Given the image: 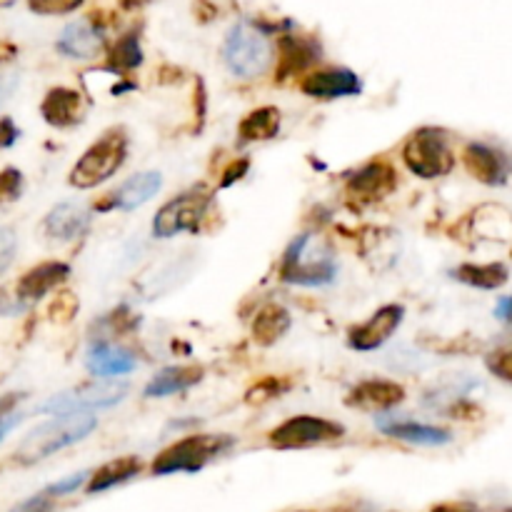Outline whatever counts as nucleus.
<instances>
[{"label": "nucleus", "mask_w": 512, "mask_h": 512, "mask_svg": "<svg viewBox=\"0 0 512 512\" xmlns=\"http://www.w3.org/2000/svg\"><path fill=\"white\" fill-rule=\"evenodd\" d=\"M345 428L333 420L315 418V415H298V418L285 420L283 425L270 433V445L280 450L310 448V445H323L330 440L343 438Z\"/></svg>", "instance_id": "1a4fd4ad"}, {"label": "nucleus", "mask_w": 512, "mask_h": 512, "mask_svg": "<svg viewBox=\"0 0 512 512\" xmlns=\"http://www.w3.org/2000/svg\"><path fill=\"white\" fill-rule=\"evenodd\" d=\"M235 445V438L230 435H190L180 443L170 445L168 450L155 458L153 473L155 475H173V473H198L210 460L223 455Z\"/></svg>", "instance_id": "39448f33"}, {"label": "nucleus", "mask_w": 512, "mask_h": 512, "mask_svg": "<svg viewBox=\"0 0 512 512\" xmlns=\"http://www.w3.org/2000/svg\"><path fill=\"white\" fill-rule=\"evenodd\" d=\"M223 60L230 73L243 80H253L268 73L270 63H273V45L268 40V30L260 28L258 23H248V20L235 23L225 38Z\"/></svg>", "instance_id": "f03ea898"}, {"label": "nucleus", "mask_w": 512, "mask_h": 512, "mask_svg": "<svg viewBox=\"0 0 512 512\" xmlns=\"http://www.w3.org/2000/svg\"><path fill=\"white\" fill-rule=\"evenodd\" d=\"M335 273H338V265H335L333 253L313 235H298L290 243L283 258V268H280L285 283L308 285V288L330 285L335 280Z\"/></svg>", "instance_id": "7ed1b4c3"}, {"label": "nucleus", "mask_w": 512, "mask_h": 512, "mask_svg": "<svg viewBox=\"0 0 512 512\" xmlns=\"http://www.w3.org/2000/svg\"><path fill=\"white\" fill-rule=\"evenodd\" d=\"M403 318H405L403 305L398 303L383 305V308L375 310L363 325L350 330V340H348L350 348L363 350V353H368V350H378L380 345H385L390 338H393V333L400 328Z\"/></svg>", "instance_id": "9d476101"}, {"label": "nucleus", "mask_w": 512, "mask_h": 512, "mask_svg": "<svg viewBox=\"0 0 512 512\" xmlns=\"http://www.w3.org/2000/svg\"><path fill=\"white\" fill-rule=\"evenodd\" d=\"M143 63V48H140L138 33H125L110 48V68L113 70H135Z\"/></svg>", "instance_id": "cd10ccee"}, {"label": "nucleus", "mask_w": 512, "mask_h": 512, "mask_svg": "<svg viewBox=\"0 0 512 512\" xmlns=\"http://www.w3.org/2000/svg\"><path fill=\"white\" fill-rule=\"evenodd\" d=\"M43 228L48 238L68 243V240H75L88 233L90 213L80 203H60L50 210Z\"/></svg>", "instance_id": "4be33fe9"}, {"label": "nucleus", "mask_w": 512, "mask_h": 512, "mask_svg": "<svg viewBox=\"0 0 512 512\" xmlns=\"http://www.w3.org/2000/svg\"><path fill=\"white\" fill-rule=\"evenodd\" d=\"M510 512H512V510H510Z\"/></svg>", "instance_id": "a18cd8bd"}, {"label": "nucleus", "mask_w": 512, "mask_h": 512, "mask_svg": "<svg viewBox=\"0 0 512 512\" xmlns=\"http://www.w3.org/2000/svg\"><path fill=\"white\" fill-rule=\"evenodd\" d=\"M163 185V175L148 170V173H138L133 178L125 180L118 190H113L110 195H105L95 208L98 210H135L140 205L148 203L150 198H155Z\"/></svg>", "instance_id": "9b49d317"}, {"label": "nucleus", "mask_w": 512, "mask_h": 512, "mask_svg": "<svg viewBox=\"0 0 512 512\" xmlns=\"http://www.w3.org/2000/svg\"><path fill=\"white\" fill-rule=\"evenodd\" d=\"M15 248H18V240L10 228H0V275L10 268L15 258Z\"/></svg>", "instance_id": "72a5a7b5"}, {"label": "nucleus", "mask_w": 512, "mask_h": 512, "mask_svg": "<svg viewBox=\"0 0 512 512\" xmlns=\"http://www.w3.org/2000/svg\"><path fill=\"white\" fill-rule=\"evenodd\" d=\"M20 403V395H8V398L0 400V440L15 428V425L23 420V415L15 413V405Z\"/></svg>", "instance_id": "2f4dec72"}, {"label": "nucleus", "mask_w": 512, "mask_h": 512, "mask_svg": "<svg viewBox=\"0 0 512 512\" xmlns=\"http://www.w3.org/2000/svg\"><path fill=\"white\" fill-rule=\"evenodd\" d=\"M68 278L70 268L65 263H60V260H48V263L35 265L33 270H28V273L18 280V288H15L18 290V303H35V300L48 295L50 290L58 288V285L65 283Z\"/></svg>", "instance_id": "a211bd4d"}, {"label": "nucleus", "mask_w": 512, "mask_h": 512, "mask_svg": "<svg viewBox=\"0 0 512 512\" xmlns=\"http://www.w3.org/2000/svg\"><path fill=\"white\" fill-rule=\"evenodd\" d=\"M288 388H290L288 380L263 378L258 385H253V388L248 390V403H258V405L268 403V400L280 398V395H283Z\"/></svg>", "instance_id": "c85d7f7f"}, {"label": "nucleus", "mask_w": 512, "mask_h": 512, "mask_svg": "<svg viewBox=\"0 0 512 512\" xmlns=\"http://www.w3.org/2000/svg\"><path fill=\"white\" fill-rule=\"evenodd\" d=\"M85 480H88V473H78V475H70V478H65V480H60V483H55V485H50L48 490H45V493L50 495V498H60V495H68V493H75V490L80 488V485L85 483Z\"/></svg>", "instance_id": "c9c22d12"}, {"label": "nucleus", "mask_w": 512, "mask_h": 512, "mask_svg": "<svg viewBox=\"0 0 512 512\" xmlns=\"http://www.w3.org/2000/svg\"><path fill=\"white\" fill-rule=\"evenodd\" d=\"M380 433H385L388 438L403 440V443L413 445H448L453 440V433L445 428H435V425H423L413 423V420L393 418V415H380L375 418Z\"/></svg>", "instance_id": "f3484780"}, {"label": "nucleus", "mask_w": 512, "mask_h": 512, "mask_svg": "<svg viewBox=\"0 0 512 512\" xmlns=\"http://www.w3.org/2000/svg\"><path fill=\"white\" fill-rule=\"evenodd\" d=\"M403 160L418 178L433 180L448 175L453 170V153H450L448 138L438 128H423L405 143Z\"/></svg>", "instance_id": "423d86ee"}, {"label": "nucleus", "mask_w": 512, "mask_h": 512, "mask_svg": "<svg viewBox=\"0 0 512 512\" xmlns=\"http://www.w3.org/2000/svg\"><path fill=\"white\" fill-rule=\"evenodd\" d=\"M23 193V175L15 168H5L0 173V200H18Z\"/></svg>", "instance_id": "473e14b6"}, {"label": "nucleus", "mask_w": 512, "mask_h": 512, "mask_svg": "<svg viewBox=\"0 0 512 512\" xmlns=\"http://www.w3.org/2000/svg\"><path fill=\"white\" fill-rule=\"evenodd\" d=\"M148 3H153V0H120V5H123L125 10H138V8H145Z\"/></svg>", "instance_id": "79ce46f5"}, {"label": "nucleus", "mask_w": 512, "mask_h": 512, "mask_svg": "<svg viewBox=\"0 0 512 512\" xmlns=\"http://www.w3.org/2000/svg\"><path fill=\"white\" fill-rule=\"evenodd\" d=\"M15 83H18V78H15V75L10 73V70L0 68V105H3L5 100H8V95L13 93Z\"/></svg>", "instance_id": "ea45409f"}, {"label": "nucleus", "mask_w": 512, "mask_h": 512, "mask_svg": "<svg viewBox=\"0 0 512 512\" xmlns=\"http://www.w3.org/2000/svg\"><path fill=\"white\" fill-rule=\"evenodd\" d=\"M248 168H250V163L245 158L235 160V163L230 165V168L223 173V180H220V188H228V185L238 183V180L243 178L245 173H248Z\"/></svg>", "instance_id": "4c0bfd02"}, {"label": "nucleus", "mask_w": 512, "mask_h": 512, "mask_svg": "<svg viewBox=\"0 0 512 512\" xmlns=\"http://www.w3.org/2000/svg\"><path fill=\"white\" fill-rule=\"evenodd\" d=\"M405 400L403 385L393 383V380H365V383L355 385L350 390L345 403L350 408L370 410V413H380V410H390Z\"/></svg>", "instance_id": "6ab92c4d"}, {"label": "nucleus", "mask_w": 512, "mask_h": 512, "mask_svg": "<svg viewBox=\"0 0 512 512\" xmlns=\"http://www.w3.org/2000/svg\"><path fill=\"white\" fill-rule=\"evenodd\" d=\"M465 168L475 180L485 185H503L512 170V160L493 145L470 143L465 148Z\"/></svg>", "instance_id": "2eb2a0df"}, {"label": "nucleus", "mask_w": 512, "mask_h": 512, "mask_svg": "<svg viewBox=\"0 0 512 512\" xmlns=\"http://www.w3.org/2000/svg\"><path fill=\"white\" fill-rule=\"evenodd\" d=\"M323 58L320 43L305 35H283L278 40V80H288L290 75H300Z\"/></svg>", "instance_id": "dca6fc26"}, {"label": "nucleus", "mask_w": 512, "mask_h": 512, "mask_svg": "<svg viewBox=\"0 0 512 512\" xmlns=\"http://www.w3.org/2000/svg\"><path fill=\"white\" fill-rule=\"evenodd\" d=\"M20 130L10 118H0V148H10L18 140Z\"/></svg>", "instance_id": "58836bf2"}, {"label": "nucleus", "mask_w": 512, "mask_h": 512, "mask_svg": "<svg viewBox=\"0 0 512 512\" xmlns=\"http://www.w3.org/2000/svg\"><path fill=\"white\" fill-rule=\"evenodd\" d=\"M40 113H43L45 123L55 125V128H70L85 118V100L73 88H53L45 95Z\"/></svg>", "instance_id": "aec40b11"}, {"label": "nucleus", "mask_w": 512, "mask_h": 512, "mask_svg": "<svg viewBox=\"0 0 512 512\" xmlns=\"http://www.w3.org/2000/svg\"><path fill=\"white\" fill-rule=\"evenodd\" d=\"M13 3V0H0V5H10Z\"/></svg>", "instance_id": "c03bdc74"}, {"label": "nucleus", "mask_w": 512, "mask_h": 512, "mask_svg": "<svg viewBox=\"0 0 512 512\" xmlns=\"http://www.w3.org/2000/svg\"><path fill=\"white\" fill-rule=\"evenodd\" d=\"M83 0H30V10L40 15H65L80 8Z\"/></svg>", "instance_id": "7c9ffc66"}, {"label": "nucleus", "mask_w": 512, "mask_h": 512, "mask_svg": "<svg viewBox=\"0 0 512 512\" xmlns=\"http://www.w3.org/2000/svg\"><path fill=\"white\" fill-rule=\"evenodd\" d=\"M78 313V298L73 293H60L55 295L53 305H50V318L55 323H70Z\"/></svg>", "instance_id": "c756f323"}, {"label": "nucleus", "mask_w": 512, "mask_h": 512, "mask_svg": "<svg viewBox=\"0 0 512 512\" xmlns=\"http://www.w3.org/2000/svg\"><path fill=\"white\" fill-rule=\"evenodd\" d=\"M128 393V385L123 383H110V380H90V383L78 385L73 390H65V393L53 395L48 403L43 405V413H90L95 408H110V405L120 403Z\"/></svg>", "instance_id": "0eeeda50"}, {"label": "nucleus", "mask_w": 512, "mask_h": 512, "mask_svg": "<svg viewBox=\"0 0 512 512\" xmlns=\"http://www.w3.org/2000/svg\"><path fill=\"white\" fill-rule=\"evenodd\" d=\"M433 512H470V510H463V508H453V505H443V508L433 510Z\"/></svg>", "instance_id": "37998d69"}, {"label": "nucleus", "mask_w": 512, "mask_h": 512, "mask_svg": "<svg viewBox=\"0 0 512 512\" xmlns=\"http://www.w3.org/2000/svg\"><path fill=\"white\" fill-rule=\"evenodd\" d=\"M53 510V498L48 493H40L28 498L25 503H20L13 512H50Z\"/></svg>", "instance_id": "e433bc0d"}, {"label": "nucleus", "mask_w": 512, "mask_h": 512, "mask_svg": "<svg viewBox=\"0 0 512 512\" xmlns=\"http://www.w3.org/2000/svg\"><path fill=\"white\" fill-rule=\"evenodd\" d=\"M85 365L93 375L98 378H120V375H128L135 370V355L128 350L118 348V345H110L105 340H98L88 348L85 355Z\"/></svg>", "instance_id": "412c9836"}, {"label": "nucleus", "mask_w": 512, "mask_h": 512, "mask_svg": "<svg viewBox=\"0 0 512 512\" xmlns=\"http://www.w3.org/2000/svg\"><path fill=\"white\" fill-rule=\"evenodd\" d=\"M488 368L505 383H512V350L510 353H498L488 358Z\"/></svg>", "instance_id": "f704fd0d"}, {"label": "nucleus", "mask_w": 512, "mask_h": 512, "mask_svg": "<svg viewBox=\"0 0 512 512\" xmlns=\"http://www.w3.org/2000/svg\"><path fill=\"white\" fill-rule=\"evenodd\" d=\"M143 470V463L135 455H123L118 460H110L103 468L95 470L93 478L88 483V493H103V490L115 488V485H123L128 480H133L135 475Z\"/></svg>", "instance_id": "b1692460"}, {"label": "nucleus", "mask_w": 512, "mask_h": 512, "mask_svg": "<svg viewBox=\"0 0 512 512\" xmlns=\"http://www.w3.org/2000/svg\"><path fill=\"white\" fill-rule=\"evenodd\" d=\"M453 278L465 285H473L480 290H495L500 285L508 283V268L503 263H488V265H460L453 270Z\"/></svg>", "instance_id": "bb28decb"}, {"label": "nucleus", "mask_w": 512, "mask_h": 512, "mask_svg": "<svg viewBox=\"0 0 512 512\" xmlns=\"http://www.w3.org/2000/svg\"><path fill=\"white\" fill-rule=\"evenodd\" d=\"M203 380V368L198 365H173L165 368L145 385V398H168V395L183 393Z\"/></svg>", "instance_id": "5701e85b"}, {"label": "nucleus", "mask_w": 512, "mask_h": 512, "mask_svg": "<svg viewBox=\"0 0 512 512\" xmlns=\"http://www.w3.org/2000/svg\"><path fill=\"white\" fill-rule=\"evenodd\" d=\"M495 318L505 320V323H512V295L510 298L500 300L498 308H495Z\"/></svg>", "instance_id": "a19ab883"}, {"label": "nucleus", "mask_w": 512, "mask_h": 512, "mask_svg": "<svg viewBox=\"0 0 512 512\" xmlns=\"http://www.w3.org/2000/svg\"><path fill=\"white\" fill-rule=\"evenodd\" d=\"M128 158V135L125 130H108L95 145H90L83 158L70 170V185L75 188H95L113 178Z\"/></svg>", "instance_id": "20e7f679"}, {"label": "nucleus", "mask_w": 512, "mask_h": 512, "mask_svg": "<svg viewBox=\"0 0 512 512\" xmlns=\"http://www.w3.org/2000/svg\"><path fill=\"white\" fill-rule=\"evenodd\" d=\"M290 323H293V320H290V313L283 308V305H275V303L265 305L253 320L255 343L260 345L278 343V340L290 330Z\"/></svg>", "instance_id": "393cba45"}, {"label": "nucleus", "mask_w": 512, "mask_h": 512, "mask_svg": "<svg viewBox=\"0 0 512 512\" xmlns=\"http://www.w3.org/2000/svg\"><path fill=\"white\" fill-rule=\"evenodd\" d=\"M300 90L310 98L318 100H333V98H348V95H358L363 90L358 75L348 68H330V70H315V73L305 75Z\"/></svg>", "instance_id": "f8f14e48"}, {"label": "nucleus", "mask_w": 512, "mask_h": 512, "mask_svg": "<svg viewBox=\"0 0 512 512\" xmlns=\"http://www.w3.org/2000/svg\"><path fill=\"white\" fill-rule=\"evenodd\" d=\"M280 130L278 108H258L245 115L238 125L240 143H255V140H273Z\"/></svg>", "instance_id": "a878e982"}, {"label": "nucleus", "mask_w": 512, "mask_h": 512, "mask_svg": "<svg viewBox=\"0 0 512 512\" xmlns=\"http://www.w3.org/2000/svg\"><path fill=\"white\" fill-rule=\"evenodd\" d=\"M210 200H213L210 193H205L200 188L178 195V198L165 203L155 213L153 235L160 240H168L173 235L185 233V230H195L200 225V220L205 218V213H208Z\"/></svg>", "instance_id": "6e6552de"}, {"label": "nucleus", "mask_w": 512, "mask_h": 512, "mask_svg": "<svg viewBox=\"0 0 512 512\" xmlns=\"http://www.w3.org/2000/svg\"><path fill=\"white\" fill-rule=\"evenodd\" d=\"M95 428H98V420H95L93 413L55 415L48 423L30 430L28 438L15 450V460L23 465L38 463V460H45L48 455L58 453V450L68 448V445L85 440Z\"/></svg>", "instance_id": "f257e3e1"}, {"label": "nucleus", "mask_w": 512, "mask_h": 512, "mask_svg": "<svg viewBox=\"0 0 512 512\" xmlns=\"http://www.w3.org/2000/svg\"><path fill=\"white\" fill-rule=\"evenodd\" d=\"M398 188V170L385 160H373L363 165L353 178L348 180L350 195L358 200H383Z\"/></svg>", "instance_id": "ddd939ff"}, {"label": "nucleus", "mask_w": 512, "mask_h": 512, "mask_svg": "<svg viewBox=\"0 0 512 512\" xmlns=\"http://www.w3.org/2000/svg\"><path fill=\"white\" fill-rule=\"evenodd\" d=\"M105 35L95 20L80 18L70 23L58 38V50L75 60H93L103 53Z\"/></svg>", "instance_id": "4468645a"}]
</instances>
